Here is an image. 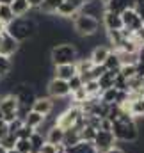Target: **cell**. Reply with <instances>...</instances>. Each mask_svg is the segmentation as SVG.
Returning <instances> with one entry per match:
<instances>
[{
	"label": "cell",
	"mask_w": 144,
	"mask_h": 153,
	"mask_svg": "<svg viewBox=\"0 0 144 153\" xmlns=\"http://www.w3.org/2000/svg\"><path fill=\"white\" fill-rule=\"evenodd\" d=\"M84 89L87 93V96H100V85H98V80H87L84 84Z\"/></svg>",
	"instance_id": "cell-32"
},
{
	"label": "cell",
	"mask_w": 144,
	"mask_h": 153,
	"mask_svg": "<svg viewBox=\"0 0 144 153\" xmlns=\"http://www.w3.org/2000/svg\"><path fill=\"white\" fill-rule=\"evenodd\" d=\"M76 73V66L75 62L73 64H59V66H53V76L55 78H61V80H71Z\"/></svg>",
	"instance_id": "cell-15"
},
{
	"label": "cell",
	"mask_w": 144,
	"mask_h": 153,
	"mask_svg": "<svg viewBox=\"0 0 144 153\" xmlns=\"http://www.w3.org/2000/svg\"><path fill=\"white\" fill-rule=\"evenodd\" d=\"M134 5H135V4H134L132 0H108L107 4H105V11L121 14V13H125L126 9H130V7H134Z\"/></svg>",
	"instance_id": "cell-17"
},
{
	"label": "cell",
	"mask_w": 144,
	"mask_h": 153,
	"mask_svg": "<svg viewBox=\"0 0 144 153\" xmlns=\"http://www.w3.org/2000/svg\"><path fill=\"white\" fill-rule=\"evenodd\" d=\"M80 13L89 14V16H93V18H96V20H98V16L103 18V14H105V4H103L102 0H91V2H85Z\"/></svg>",
	"instance_id": "cell-13"
},
{
	"label": "cell",
	"mask_w": 144,
	"mask_h": 153,
	"mask_svg": "<svg viewBox=\"0 0 144 153\" xmlns=\"http://www.w3.org/2000/svg\"><path fill=\"white\" fill-rule=\"evenodd\" d=\"M0 119H4V114H2V111H0Z\"/></svg>",
	"instance_id": "cell-50"
},
{
	"label": "cell",
	"mask_w": 144,
	"mask_h": 153,
	"mask_svg": "<svg viewBox=\"0 0 144 153\" xmlns=\"http://www.w3.org/2000/svg\"><path fill=\"white\" fill-rule=\"evenodd\" d=\"M75 66H76V73H78V75H85V73H89V71L93 70L94 64H93L91 59L87 57V59H76Z\"/></svg>",
	"instance_id": "cell-26"
},
{
	"label": "cell",
	"mask_w": 144,
	"mask_h": 153,
	"mask_svg": "<svg viewBox=\"0 0 144 153\" xmlns=\"http://www.w3.org/2000/svg\"><path fill=\"white\" fill-rule=\"evenodd\" d=\"M135 4H143V5H144V0H137V2H135Z\"/></svg>",
	"instance_id": "cell-48"
},
{
	"label": "cell",
	"mask_w": 144,
	"mask_h": 153,
	"mask_svg": "<svg viewBox=\"0 0 144 153\" xmlns=\"http://www.w3.org/2000/svg\"><path fill=\"white\" fill-rule=\"evenodd\" d=\"M137 62H143L144 64V45H141L139 50H137Z\"/></svg>",
	"instance_id": "cell-43"
},
{
	"label": "cell",
	"mask_w": 144,
	"mask_h": 153,
	"mask_svg": "<svg viewBox=\"0 0 144 153\" xmlns=\"http://www.w3.org/2000/svg\"><path fill=\"white\" fill-rule=\"evenodd\" d=\"M16 141H18V139H16V135H11V134H9V135H5V137L0 141V144H2V146H4V148L9 152V150H14V144H16Z\"/></svg>",
	"instance_id": "cell-36"
},
{
	"label": "cell",
	"mask_w": 144,
	"mask_h": 153,
	"mask_svg": "<svg viewBox=\"0 0 144 153\" xmlns=\"http://www.w3.org/2000/svg\"><path fill=\"white\" fill-rule=\"evenodd\" d=\"M37 23L32 20V18H14L7 27H5V32L9 36L16 39V41H27V39L34 38L37 34Z\"/></svg>",
	"instance_id": "cell-1"
},
{
	"label": "cell",
	"mask_w": 144,
	"mask_h": 153,
	"mask_svg": "<svg viewBox=\"0 0 144 153\" xmlns=\"http://www.w3.org/2000/svg\"><path fill=\"white\" fill-rule=\"evenodd\" d=\"M0 80H2V78H0Z\"/></svg>",
	"instance_id": "cell-54"
},
{
	"label": "cell",
	"mask_w": 144,
	"mask_h": 153,
	"mask_svg": "<svg viewBox=\"0 0 144 153\" xmlns=\"http://www.w3.org/2000/svg\"><path fill=\"white\" fill-rule=\"evenodd\" d=\"M7 153H18V152H16V150H9Z\"/></svg>",
	"instance_id": "cell-49"
},
{
	"label": "cell",
	"mask_w": 144,
	"mask_h": 153,
	"mask_svg": "<svg viewBox=\"0 0 144 153\" xmlns=\"http://www.w3.org/2000/svg\"><path fill=\"white\" fill-rule=\"evenodd\" d=\"M50 59L53 66L59 64H73L78 59V50L73 43H57L50 50Z\"/></svg>",
	"instance_id": "cell-3"
},
{
	"label": "cell",
	"mask_w": 144,
	"mask_h": 153,
	"mask_svg": "<svg viewBox=\"0 0 144 153\" xmlns=\"http://www.w3.org/2000/svg\"><path fill=\"white\" fill-rule=\"evenodd\" d=\"M114 87L117 89V91H126L128 93V80L125 78L123 75H116V80H114Z\"/></svg>",
	"instance_id": "cell-35"
},
{
	"label": "cell",
	"mask_w": 144,
	"mask_h": 153,
	"mask_svg": "<svg viewBox=\"0 0 144 153\" xmlns=\"http://www.w3.org/2000/svg\"><path fill=\"white\" fill-rule=\"evenodd\" d=\"M45 141L53 144V146H62V141H64V130L59 128L57 125H53L52 128H48V132L45 134Z\"/></svg>",
	"instance_id": "cell-18"
},
{
	"label": "cell",
	"mask_w": 144,
	"mask_h": 153,
	"mask_svg": "<svg viewBox=\"0 0 144 153\" xmlns=\"http://www.w3.org/2000/svg\"><path fill=\"white\" fill-rule=\"evenodd\" d=\"M119 75H123L126 80L134 78V76H135V64H126V66H121V68H119Z\"/></svg>",
	"instance_id": "cell-34"
},
{
	"label": "cell",
	"mask_w": 144,
	"mask_h": 153,
	"mask_svg": "<svg viewBox=\"0 0 144 153\" xmlns=\"http://www.w3.org/2000/svg\"><path fill=\"white\" fill-rule=\"evenodd\" d=\"M116 137V143H137L141 137V130L139 125L135 123V119H128V121H112V130H110Z\"/></svg>",
	"instance_id": "cell-2"
},
{
	"label": "cell",
	"mask_w": 144,
	"mask_h": 153,
	"mask_svg": "<svg viewBox=\"0 0 144 153\" xmlns=\"http://www.w3.org/2000/svg\"><path fill=\"white\" fill-rule=\"evenodd\" d=\"M107 153H125V152H123V148H119V146H114V148H110Z\"/></svg>",
	"instance_id": "cell-45"
},
{
	"label": "cell",
	"mask_w": 144,
	"mask_h": 153,
	"mask_svg": "<svg viewBox=\"0 0 144 153\" xmlns=\"http://www.w3.org/2000/svg\"><path fill=\"white\" fill-rule=\"evenodd\" d=\"M27 2H29L30 9H39V7H41V4H43V0H27Z\"/></svg>",
	"instance_id": "cell-44"
},
{
	"label": "cell",
	"mask_w": 144,
	"mask_h": 153,
	"mask_svg": "<svg viewBox=\"0 0 144 153\" xmlns=\"http://www.w3.org/2000/svg\"><path fill=\"white\" fill-rule=\"evenodd\" d=\"M43 121H45V116L37 114L34 111H29V114L23 117V125L29 126V128H32V130H37L43 125Z\"/></svg>",
	"instance_id": "cell-20"
},
{
	"label": "cell",
	"mask_w": 144,
	"mask_h": 153,
	"mask_svg": "<svg viewBox=\"0 0 144 153\" xmlns=\"http://www.w3.org/2000/svg\"><path fill=\"white\" fill-rule=\"evenodd\" d=\"M14 150L18 153H32V144L29 139H18L14 144Z\"/></svg>",
	"instance_id": "cell-33"
},
{
	"label": "cell",
	"mask_w": 144,
	"mask_h": 153,
	"mask_svg": "<svg viewBox=\"0 0 144 153\" xmlns=\"http://www.w3.org/2000/svg\"><path fill=\"white\" fill-rule=\"evenodd\" d=\"M128 112L130 116L135 119H143L144 117V98H139V100H132L130 105H128Z\"/></svg>",
	"instance_id": "cell-22"
},
{
	"label": "cell",
	"mask_w": 144,
	"mask_h": 153,
	"mask_svg": "<svg viewBox=\"0 0 144 153\" xmlns=\"http://www.w3.org/2000/svg\"><path fill=\"white\" fill-rule=\"evenodd\" d=\"M108 53H110V48H108V46L98 45V46H94V48H93V52H91L89 59H91V62H93L94 66H103V62L107 61Z\"/></svg>",
	"instance_id": "cell-16"
},
{
	"label": "cell",
	"mask_w": 144,
	"mask_h": 153,
	"mask_svg": "<svg viewBox=\"0 0 144 153\" xmlns=\"http://www.w3.org/2000/svg\"><path fill=\"white\" fill-rule=\"evenodd\" d=\"M0 153H7V150H5V148H4L2 144H0Z\"/></svg>",
	"instance_id": "cell-47"
},
{
	"label": "cell",
	"mask_w": 144,
	"mask_h": 153,
	"mask_svg": "<svg viewBox=\"0 0 144 153\" xmlns=\"http://www.w3.org/2000/svg\"><path fill=\"white\" fill-rule=\"evenodd\" d=\"M11 11H13L14 18H22V16H25L30 11V5H29L27 0H14L11 4Z\"/></svg>",
	"instance_id": "cell-21"
},
{
	"label": "cell",
	"mask_w": 144,
	"mask_h": 153,
	"mask_svg": "<svg viewBox=\"0 0 144 153\" xmlns=\"http://www.w3.org/2000/svg\"><path fill=\"white\" fill-rule=\"evenodd\" d=\"M9 125V134L11 135H16L18 134V130L23 126V119H20V117H16V119H13L11 123H7Z\"/></svg>",
	"instance_id": "cell-38"
},
{
	"label": "cell",
	"mask_w": 144,
	"mask_h": 153,
	"mask_svg": "<svg viewBox=\"0 0 144 153\" xmlns=\"http://www.w3.org/2000/svg\"><path fill=\"white\" fill-rule=\"evenodd\" d=\"M46 91H48L50 98H68L71 94L68 82L61 80V78H55V76H52V80L46 84Z\"/></svg>",
	"instance_id": "cell-8"
},
{
	"label": "cell",
	"mask_w": 144,
	"mask_h": 153,
	"mask_svg": "<svg viewBox=\"0 0 144 153\" xmlns=\"http://www.w3.org/2000/svg\"><path fill=\"white\" fill-rule=\"evenodd\" d=\"M20 52V41L9 36L7 32L2 34V43H0V55L4 57H13Z\"/></svg>",
	"instance_id": "cell-11"
},
{
	"label": "cell",
	"mask_w": 144,
	"mask_h": 153,
	"mask_svg": "<svg viewBox=\"0 0 144 153\" xmlns=\"http://www.w3.org/2000/svg\"><path fill=\"white\" fill-rule=\"evenodd\" d=\"M132 39L135 41V45H137V46L144 45V25L139 29V30H135V32L132 34Z\"/></svg>",
	"instance_id": "cell-40"
},
{
	"label": "cell",
	"mask_w": 144,
	"mask_h": 153,
	"mask_svg": "<svg viewBox=\"0 0 144 153\" xmlns=\"http://www.w3.org/2000/svg\"><path fill=\"white\" fill-rule=\"evenodd\" d=\"M103 66H105L107 71H119V68H121V61H119V57H117V53H116L114 50H110L107 61L103 62Z\"/></svg>",
	"instance_id": "cell-25"
},
{
	"label": "cell",
	"mask_w": 144,
	"mask_h": 153,
	"mask_svg": "<svg viewBox=\"0 0 144 153\" xmlns=\"http://www.w3.org/2000/svg\"><path fill=\"white\" fill-rule=\"evenodd\" d=\"M82 117H84L82 107L71 103V107H68L64 112H61V114L55 117V125H57L59 128H62V130H70V128H75V126L78 125V121H80Z\"/></svg>",
	"instance_id": "cell-5"
},
{
	"label": "cell",
	"mask_w": 144,
	"mask_h": 153,
	"mask_svg": "<svg viewBox=\"0 0 144 153\" xmlns=\"http://www.w3.org/2000/svg\"><path fill=\"white\" fill-rule=\"evenodd\" d=\"M93 146L96 148L98 153H107L110 148L116 146V137H114V134L108 132V130H98V132H96V137H94V141H93Z\"/></svg>",
	"instance_id": "cell-7"
},
{
	"label": "cell",
	"mask_w": 144,
	"mask_h": 153,
	"mask_svg": "<svg viewBox=\"0 0 144 153\" xmlns=\"http://www.w3.org/2000/svg\"><path fill=\"white\" fill-rule=\"evenodd\" d=\"M73 29L76 34L84 36V38H91L94 34H98V29H100V20L89 16V14H84V13H78L73 16Z\"/></svg>",
	"instance_id": "cell-4"
},
{
	"label": "cell",
	"mask_w": 144,
	"mask_h": 153,
	"mask_svg": "<svg viewBox=\"0 0 144 153\" xmlns=\"http://www.w3.org/2000/svg\"><path fill=\"white\" fill-rule=\"evenodd\" d=\"M61 2H62V0H43L39 11L48 13V14H53V13H57V7L61 5Z\"/></svg>",
	"instance_id": "cell-29"
},
{
	"label": "cell",
	"mask_w": 144,
	"mask_h": 153,
	"mask_svg": "<svg viewBox=\"0 0 144 153\" xmlns=\"http://www.w3.org/2000/svg\"><path fill=\"white\" fill-rule=\"evenodd\" d=\"M102 2H103V4H107V2H108V0H102Z\"/></svg>",
	"instance_id": "cell-51"
},
{
	"label": "cell",
	"mask_w": 144,
	"mask_h": 153,
	"mask_svg": "<svg viewBox=\"0 0 144 153\" xmlns=\"http://www.w3.org/2000/svg\"><path fill=\"white\" fill-rule=\"evenodd\" d=\"M84 2H91V0H84Z\"/></svg>",
	"instance_id": "cell-53"
},
{
	"label": "cell",
	"mask_w": 144,
	"mask_h": 153,
	"mask_svg": "<svg viewBox=\"0 0 144 153\" xmlns=\"http://www.w3.org/2000/svg\"><path fill=\"white\" fill-rule=\"evenodd\" d=\"M36 130H32V128H29V126H22L20 130H18V134H16V139H30V135L34 134Z\"/></svg>",
	"instance_id": "cell-39"
},
{
	"label": "cell",
	"mask_w": 144,
	"mask_h": 153,
	"mask_svg": "<svg viewBox=\"0 0 144 153\" xmlns=\"http://www.w3.org/2000/svg\"><path fill=\"white\" fill-rule=\"evenodd\" d=\"M18 109H20V103L14 98V94L7 93V94L0 96V111L4 114V121L5 123H11L13 119L18 117Z\"/></svg>",
	"instance_id": "cell-6"
},
{
	"label": "cell",
	"mask_w": 144,
	"mask_h": 153,
	"mask_svg": "<svg viewBox=\"0 0 144 153\" xmlns=\"http://www.w3.org/2000/svg\"><path fill=\"white\" fill-rule=\"evenodd\" d=\"M14 0H0V5H11Z\"/></svg>",
	"instance_id": "cell-46"
},
{
	"label": "cell",
	"mask_w": 144,
	"mask_h": 153,
	"mask_svg": "<svg viewBox=\"0 0 144 153\" xmlns=\"http://www.w3.org/2000/svg\"><path fill=\"white\" fill-rule=\"evenodd\" d=\"M57 150H59V146H53V144H50V143H45L37 153H57Z\"/></svg>",
	"instance_id": "cell-41"
},
{
	"label": "cell",
	"mask_w": 144,
	"mask_h": 153,
	"mask_svg": "<svg viewBox=\"0 0 144 153\" xmlns=\"http://www.w3.org/2000/svg\"><path fill=\"white\" fill-rule=\"evenodd\" d=\"M116 98H117V89L116 87H110V89H105V91H102L100 93V100L103 102V103H116Z\"/></svg>",
	"instance_id": "cell-27"
},
{
	"label": "cell",
	"mask_w": 144,
	"mask_h": 153,
	"mask_svg": "<svg viewBox=\"0 0 144 153\" xmlns=\"http://www.w3.org/2000/svg\"><path fill=\"white\" fill-rule=\"evenodd\" d=\"M5 135H9V125H7L4 119H0V141H2Z\"/></svg>",
	"instance_id": "cell-42"
},
{
	"label": "cell",
	"mask_w": 144,
	"mask_h": 153,
	"mask_svg": "<svg viewBox=\"0 0 144 153\" xmlns=\"http://www.w3.org/2000/svg\"><path fill=\"white\" fill-rule=\"evenodd\" d=\"M64 150L66 153H98L93 143H85V141H80L78 144H75L71 148H64Z\"/></svg>",
	"instance_id": "cell-24"
},
{
	"label": "cell",
	"mask_w": 144,
	"mask_h": 153,
	"mask_svg": "<svg viewBox=\"0 0 144 153\" xmlns=\"http://www.w3.org/2000/svg\"><path fill=\"white\" fill-rule=\"evenodd\" d=\"M102 23L103 27L108 30H121L123 29V20H121V14H116V13H108L105 11L103 18H102Z\"/></svg>",
	"instance_id": "cell-14"
},
{
	"label": "cell",
	"mask_w": 144,
	"mask_h": 153,
	"mask_svg": "<svg viewBox=\"0 0 144 153\" xmlns=\"http://www.w3.org/2000/svg\"><path fill=\"white\" fill-rule=\"evenodd\" d=\"M82 141L80 137V130L78 128H70L64 130V141H62V148H71L75 144H78Z\"/></svg>",
	"instance_id": "cell-19"
},
{
	"label": "cell",
	"mask_w": 144,
	"mask_h": 153,
	"mask_svg": "<svg viewBox=\"0 0 144 153\" xmlns=\"http://www.w3.org/2000/svg\"><path fill=\"white\" fill-rule=\"evenodd\" d=\"M84 0H62L61 5L57 7V16L61 18H73L75 14H78L84 7Z\"/></svg>",
	"instance_id": "cell-10"
},
{
	"label": "cell",
	"mask_w": 144,
	"mask_h": 153,
	"mask_svg": "<svg viewBox=\"0 0 144 153\" xmlns=\"http://www.w3.org/2000/svg\"><path fill=\"white\" fill-rule=\"evenodd\" d=\"M13 20H14V14L11 11V5H0V22L7 27Z\"/></svg>",
	"instance_id": "cell-31"
},
{
	"label": "cell",
	"mask_w": 144,
	"mask_h": 153,
	"mask_svg": "<svg viewBox=\"0 0 144 153\" xmlns=\"http://www.w3.org/2000/svg\"><path fill=\"white\" fill-rule=\"evenodd\" d=\"M121 20H123V29L130 30L132 34H134L135 30H139L144 25L143 18L139 16V13H137L134 7H130V9H126L125 13H121Z\"/></svg>",
	"instance_id": "cell-9"
},
{
	"label": "cell",
	"mask_w": 144,
	"mask_h": 153,
	"mask_svg": "<svg viewBox=\"0 0 144 153\" xmlns=\"http://www.w3.org/2000/svg\"><path fill=\"white\" fill-rule=\"evenodd\" d=\"M0 43H2V34H0Z\"/></svg>",
	"instance_id": "cell-52"
},
{
	"label": "cell",
	"mask_w": 144,
	"mask_h": 153,
	"mask_svg": "<svg viewBox=\"0 0 144 153\" xmlns=\"http://www.w3.org/2000/svg\"><path fill=\"white\" fill-rule=\"evenodd\" d=\"M68 85H70V91H71V93H75L76 89L84 87V80H82V76H80V75H75L71 80H68Z\"/></svg>",
	"instance_id": "cell-37"
},
{
	"label": "cell",
	"mask_w": 144,
	"mask_h": 153,
	"mask_svg": "<svg viewBox=\"0 0 144 153\" xmlns=\"http://www.w3.org/2000/svg\"><path fill=\"white\" fill-rule=\"evenodd\" d=\"M29 141H30V144H32V153H37L39 150H41V146L46 143V141H45V135H43L41 132H37V130L30 135Z\"/></svg>",
	"instance_id": "cell-28"
},
{
	"label": "cell",
	"mask_w": 144,
	"mask_h": 153,
	"mask_svg": "<svg viewBox=\"0 0 144 153\" xmlns=\"http://www.w3.org/2000/svg\"><path fill=\"white\" fill-rule=\"evenodd\" d=\"M11 70H13V61H11V57H4V55H0V78L9 76Z\"/></svg>",
	"instance_id": "cell-30"
},
{
	"label": "cell",
	"mask_w": 144,
	"mask_h": 153,
	"mask_svg": "<svg viewBox=\"0 0 144 153\" xmlns=\"http://www.w3.org/2000/svg\"><path fill=\"white\" fill-rule=\"evenodd\" d=\"M30 111L45 116V117L50 116L53 112V98H50V96H37L34 100V103H32V107H30Z\"/></svg>",
	"instance_id": "cell-12"
},
{
	"label": "cell",
	"mask_w": 144,
	"mask_h": 153,
	"mask_svg": "<svg viewBox=\"0 0 144 153\" xmlns=\"http://www.w3.org/2000/svg\"><path fill=\"white\" fill-rule=\"evenodd\" d=\"M119 71H105L103 75L98 78V85H100V91H105V89H110L114 87V80H116V75Z\"/></svg>",
	"instance_id": "cell-23"
}]
</instances>
